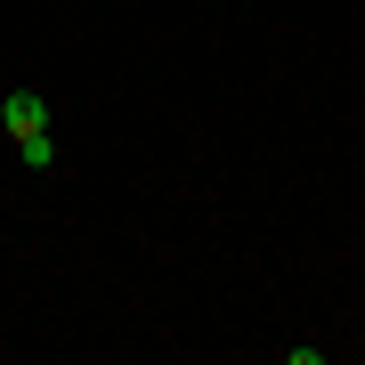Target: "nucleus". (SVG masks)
Listing matches in <instances>:
<instances>
[{
    "instance_id": "obj_1",
    "label": "nucleus",
    "mask_w": 365,
    "mask_h": 365,
    "mask_svg": "<svg viewBox=\"0 0 365 365\" xmlns=\"http://www.w3.org/2000/svg\"><path fill=\"white\" fill-rule=\"evenodd\" d=\"M0 122H9V138H41L49 130V106H41L33 90H9L0 98Z\"/></svg>"
},
{
    "instance_id": "obj_2",
    "label": "nucleus",
    "mask_w": 365,
    "mask_h": 365,
    "mask_svg": "<svg viewBox=\"0 0 365 365\" xmlns=\"http://www.w3.org/2000/svg\"><path fill=\"white\" fill-rule=\"evenodd\" d=\"M16 163H25V170H49V163H57V146H49V130H41V138H16Z\"/></svg>"
}]
</instances>
